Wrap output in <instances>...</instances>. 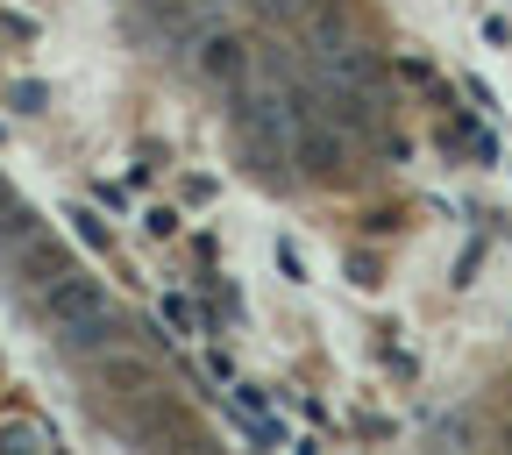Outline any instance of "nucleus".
<instances>
[{
	"label": "nucleus",
	"mask_w": 512,
	"mask_h": 455,
	"mask_svg": "<svg viewBox=\"0 0 512 455\" xmlns=\"http://www.w3.org/2000/svg\"><path fill=\"white\" fill-rule=\"evenodd\" d=\"M36 313L50 320V328L64 335V349H107L114 342V306H107V285L100 278H64V285H50L43 299H36Z\"/></svg>",
	"instance_id": "nucleus-1"
},
{
	"label": "nucleus",
	"mask_w": 512,
	"mask_h": 455,
	"mask_svg": "<svg viewBox=\"0 0 512 455\" xmlns=\"http://www.w3.org/2000/svg\"><path fill=\"white\" fill-rule=\"evenodd\" d=\"M15 107L22 114H43V86H15Z\"/></svg>",
	"instance_id": "nucleus-6"
},
{
	"label": "nucleus",
	"mask_w": 512,
	"mask_h": 455,
	"mask_svg": "<svg viewBox=\"0 0 512 455\" xmlns=\"http://www.w3.org/2000/svg\"><path fill=\"white\" fill-rule=\"evenodd\" d=\"M0 448H22V455H36V448H57V434H50V427L15 420V427H0Z\"/></svg>",
	"instance_id": "nucleus-5"
},
{
	"label": "nucleus",
	"mask_w": 512,
	"mask_h": 455,
	"mask_svg": "<svg viewBox=\"0 0 512 455\" xmlns=\"http://www.w3.org/2000/svg\"><path fill=\"white\" fill-rule=\"evenodd\" d=\"M200 72H207L214 86L242 93V86H249V50H242L235 36H207V43H200Z\"/></svg>",
	"instance_id": "nucleus-3"
},
{
	"label": "nucleus",
	"mask_w": 512,
	"mask_h": 455,
	"mask_svg": "<svg viewBox=\"0 0 512 455\" xmlns=\"http://www.w3.org/2000/svg\"><path fill=\"white\" fill-rule=\"evenodd\" d=\"M43 235V221H36V207H22L8 185H0V264H15V256L29 249Z\"/></svg>",
	"instance_id": "nucleus-4"
},
{
	"label": "nucleus",
	"mask_w": 512,
	"mask_h": 455,
	"mask_svg": "<svg viewBox=\"0 0 512 455\" xmlns=\"http://www.w3.org/2000/svg\"><path fill=\"white\" fill-rule=\"evenodd\" d=\"M320 64H328V86L335 93H349V100H363V107H377L384 93H377V72H370V57L363 50H349V43H320Z\"/></svg>",
	"instance_id": "nucleus-2"
}]
</instances>
